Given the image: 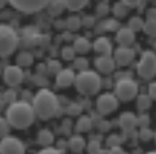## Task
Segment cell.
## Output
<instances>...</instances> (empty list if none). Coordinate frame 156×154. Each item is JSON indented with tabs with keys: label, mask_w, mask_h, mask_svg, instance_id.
<instances>
[{
	"label": "cell",
	"mask_w": 156,
	"mask_h": 154,
	"mask_svg": "<svg viewBox=\"0 0 156 154\" xmlns=\"http://www.w3.org/2000/svg\"><path fill=\"white\" fill-rule=\"evenodd\" d=\"M6 119L12 128L25 130L32 125V122L35 119V111H34L32 105L25 101L12 102V104H9V107L6 110Z\"/></svg>",
	"instance_id": "1"
},
{
	"label": "cell",
	"mask_w": 156,
	"mask_h": 154,
	"mask_svg": "<svg viewBox=\"0 0 156 154\" xmlns=\"http://www.w3.org/2000/svg\"><path fill=\"white\" fill-rule=\"evenodd\" d=\"M75 78H76V75L72 69H61L55 76V83H57L58 87L66 89V87L75 84Z\"/></svg>",
	"instance_id": "12"
},
{
	"label": "cell",
	"mask_w": 156,
	"mask_h": 154,
	"mask_svg": "<svg viewBox=\"0 0 156 154\" xmlns=\"http://www.w3.org/2000/svg\"><path fill=\"white\" fill-rule=\"evenodd\" d=\"M144 25H145V22L141 19V17H132L130 20H129V28L136 34L138 31H144Z\"/></svg>",
	"instance_id": "24"
},
{
	"label": "cell",
	"mask_w": 156,
	"mask_h": 154,
	"mask_svg": "<svg viewBox=\"0 0 156 154\" xmlns=\"http://www.w3.org/2000/svg\"><path fill=\"white\" fill-rule=\"evenodd\" d=\"M63 3L69 11H80L89 3V0H63Z\"/></svg>",
	"instance_id": "19"
},
{
	"label": "cell",
	"mask_w": 156,
	"mask_h": 154,
	"mask_svg": "<svg viewBox=\"0 0 156 154\" xmlns=\"http://www.w3.org/2000/svg\"><path fill=\"white\" fill-rule=\"evenodd\" d=\"M109 154H124V152L121 151V148H119V146H115V148H110Z\"/></svg>",
	"instance_id": "44"
},
{
	"label": "cell",
	"mask_w": 156,
	"mask_h": 154,
	"mask_svg": "<svg viewBox=\"0 0 156 154\" xmlns=\"http://www.w3.org/2000/svg\"><path fill=\"white\" fill-rule=\"evenodd\" d=\"M138 75L144 80H151L156 76V53L153 50H145L141 53L138 63Z\"/></svg>",
	"instance_id": "5"
},
{
	"label": "cell",
	"mask_w": 156,
	"mask_h": 154,
	"mask_svg": "<svg viewBox=\"0 0 156 154\" xmlns=\"http://www.w3.org/2000/svg\"><path fill=\"white\" fill-rule=\"evenodd\" d=\"M73 49L76 53H80V55H84L87 53L90 49H92V43L86 38V37H76L73 40Z\"/></svg>",
	"instance_id": "17"
},
{
	"label": "cell",
	"mask_w": 156,
	"mask_h": 154,
	"mask_svg": "<svg viewBox=\"0 0 156 154\" xmlns=\"http://www.w3.org/2000/svg\"><path fill=\"white\" fill-rule=\"evenodd\" d=\"M121 26H119V22L116 19H109L106 22H103V29L104 31H118Z\"/></svg>",
	"instance_id": "29"
},
{
	"label": "cell",
	"mask_w": 156,
	"mask_h": 154,
	"mask_svg": "<svg viewBox=\"0 0 156 154\" xmlns=\"http://www.w3.org/2000/svg\"><path fill=\"white\" fill-rule=\"evenodd\" d=\"M119 125L124 131H133V128L138 125V118L132 111H126L119 116Z\"/></svg>",
	"instance_id": "16"
},
{
	"label": "cell",
	"mask_w": 156,
	"mask_h": 154,
	"mask_svg": "<svg viewBox=\"0 0 156 154\" xmlns=\"http://www.w3.org/2000/svg\"><path fill=\"white\" fill-rule=\"evenodd\" d=\"M6 3H8V0H0V9H2Z\"/></svg>",
	"instance_id": "45"
},
{
	"label": "cell",
	"mask_w": 156,
	"mask_h": 154,
	"mask_svg": "<svg viewBox=\"0 0 156 154\" xmlns=\"http://www.w3.org/2000/svg\"><path fill=\"white\" fill-rule=\"evenodd\" d=\"M135 58V50L132 47H116L115 52H113V60L116 63V66H129Z\"/></svg>",
	"instance_id": "11"
},
{
	"label": "cell",
	"mask_w": 156,
	"mask_h": 154,
	"mask_svg": "<svg viewBox=\"0 0 156 154\" xmlns=\"http://www.w3.org/2000/svg\"><path fill=\"white\" fill-rule=\"evenodd\" d=\"M9 130H11V125H9L8 119L0 116V139L8 137L9 136Z\"/></svg>",
	"instance_id": "26"
},
{
	"label": "cell",
	"mask_w": 156,
	"mask_h": 154,
	"mask_svg": "<svg viewBox=\"0 0 156 154\" xmlns=\"http://www.w3.org/2000/svg\"><path fill=\"white\" fill-rule=\"evenodd\" d=\"M144 31L148 35H156V20H147L144 25Z\"/></svg>",
	"instance_id": "31"
},
{
	"label": "cell",
	"mask_w": 156,
	"mask_h": 154,
	"mask_svg": "<svg viewBox=\"0 0 156 154\" xmlns=\"http://www.w3.org/2000/svg\"><path fill=\"white\" fill-rule=\"evenodd\" d=\"M148 96H150L153 101H156V81H153V83L148 86Z\"/></svg>",
	"instance_id": "39"
},
{
	"label": "cell",
	"mask_w": 156,
	"mask_h": 154,
	"mask_svg": "<svg viewBox=\"0 0 156 154\" xmlns=\"http://www.w3.org/2000/svg\"><path fill=\"white\" fill-rule=\"evenodd\" d=\"M38 154H61V151H60V149H55V148H51V146H48V148L41 149Z\"/></svg>",
	"instance_id": "40"
},
{
	"label": "cell",
	"mask_w": 156,
	"mask_h": 154,
	"mask_svg": "<svg viewBox=\"0 0 156 154\" xmlns=\"http://www.w3.org/2000/svg\"><path fill=\"white\" fill-rule=\"evenodd\" d=\"M116 41L121 47H130L135 43V32L127 26V28H119L116 31Z\"/></svg>",
	"instance_id": "13"
},
{
	"label": "cell",
	"mask_w": 156,
	"mask_h": 154,
	"mask_svg": "<svg viewBox=\"0 0 156 154\" xmlns=\"http://www.w3.org/2000/svg\"><path fill=\"white\" fill-rule=\"evenodd\" d=\"M23 70L19 66H6L3 69V80L9 87H16L23 81Z\"/></svg>",
	"instance_id": "10"
},
{
	"label": "cell",
	"mask_w": 156,
	"mask_h": 154,
	"mask_svg": "<svg viewBox=\"0 0 156 154\" xmlns=\"http://www.w3.org/2000/svg\"><path fill=\"white\" fill-rule=\"evenodd\" d=\"M92 49L100 55V56H104V55H112V43L107 37H98L94 43H92Z\"/></svg>",
	"instance_id": "14"
},
{
	"label": "cell",
	"mask_w": 156,
	"mask_h": 154,
	"mask_svg": "<svg viewBox=\"0 0 156 154\" xmlns=\"http://www.w3.org/2000/svg\"><path fill=\"white\" fill-rule=\"evenodd\" d=\"M69 148L73 151V152H81L84 148H86V140L81 137V136H72L69 139Z\"/></svg>",
	"instance_id": "18"
},
{
	"label": "cell",
	"mask_w": 156,
	"mask_h": 154,
	"mask_svg": "<svg viewBox=\"0 0 156 154\" xmlns=\"http://www.w3.org/2000/svg\"><path fill=\"white\" fill-rule=\"evenodd\" d=\"M119 99L116 98V95L113 93H103L98 96L97 99V110L101 115H110L118 108Z\"/></svg>",
	"instance_id": "8"
},
{
	"label": "cell",
	"mask_w": 156,
	"mask_h": 154,
	"mask_svg": "<svg viewBox=\"0 0 156 154\" xmlns=\"http://www.w3.org/2000/svg\"><path fill=\"white\" fill-rule=\"evenodd\" d=\"M113 14H115L116 17H124V15L127 14V6H126V5H122L121 2H119V3H116V5L113 6Z\"/></svg>",
	"instance_id": "32"
},
{
	"label": "cell",
	"mask_w": 156,
	"mask_h": 154,
	"mask_svg": "<svg viewBox=\"0 0 156 154\" xmlns=\"http://www.w3.org/2000/svg\"><path fill=\"white\" fill-rule=\"evenodd\" d=\"M141 2L142 0H121V3L126 5L127 8H136V6L141 5Z\"/></svg>",
	"instance_id": "37"
},
{
	"label": "cell",
	"mask_w": 156,
	"mask_h": 154,
	"mask_svg": "<svg viewBox=\"0 0 156 154\" xmlns=\"http://www.w3.org/2000/svg\"><path fill=\"white\" fill-rule=\"evenodd\" d=\"M37 140H38V143L40 145H44L46 148L54 142V134L49 131V130H41L40 133H38V136H37Z\"/></svg>",
	"instance_id": "21"
},
{
	"label": "cell",
	"mask_w": 156,
	"mask_h": 154,
	"mask_svg": "<svg viewBox=\"0 0 156 154\" xmlns=\"http://www.w3.org/2000/svg\"><path fill=\"white\" fill-rule=\"evenodd\" d=\"M32 60H34V56L29 53V52H22V53H19L17 55V64H19V67L20 66H31L32 64Z\"/></svg>",
	"instance_id": "25"
},
{
	"label": "cell",
	"mask_w": 156,
	"mask_h": 154,
	"mask_svg": "<svg viewBox=\"0 0 156 154\" xmlns=\"http://www.w3.org/2000/svg\"><path fill=\"white\" fill-rule=\"evenodd\" d=\"M154 142H156V134H154Z\"/></svg>",
	"instance_id": "47"
},
{
	"label": "cell",
	"mask_w": 156,
	"mask_h": 154,
	"mask_svg": "<svg viewBox=\"0 0 156 154\" xmlns=\"http://www.w3.org/2000/svg\"><path fill=\"white\" fill-rule=\"evenodd\" d=\"M64 3H63V0H51L49 5H48V9H49V14L52 15H60L64 9Z\"/></svg>",
	"instance_id": "23"
},
{
	"label": "cell",
	"mask_w": 156,
	"mask_h": 154,
	"mask_svg": "<svg viewBox=\"0 0 156 154\" xmlns=\"http://www.w3.org/2000/svg\"><path fill=\"white\" fill-rule=\"evenodd\" d=\"M20 43V38L14 28L8 25H0V56H9L14 53Z\"/></svg>",
	"instance_id": "4"
},
{
	"label": "cell",
	"mask_w": 156,
	"mask_h": 154,
	"mask_svg": "<svg viewBox=\"0 0 156 154\" xmlns=\"http://www.w3.org/2000/svg\"><path fill=\"white\" fill-rule=\"evenodd\" d=\"M154 47H156V43H154Z\"/></svg>",
	"instance_id": "48"
},
{
	"label": "cell",
	"mask_w": 156,
	"mask_h": 154,
	"mask_svg": "<svg viewBox=\"0 0 156 154\" xmlns=\"http://www.w3.org/2000/svg\"><path fill=\"white\" fill-rule=\"evenodd\" d=\"M107 145H109L110 148L119 146V145H121V137H119V136H115V134L109 136V137H107Z\"/></svg>",
	"instance_id": "33"
},
{
	"label": "cell",
	"mask_w": 156,
	"mask_h": 154,
	"mask_svg": "<svg viewBox=\"0 0 156 154\" xmlns=\"http://www.w3.org/2000/svg\"><path fill=\"white\" fill-rule=\"evenodd\" d=\"M69 108H70V110H69V113H70V115H78V113L81 111V107L78 105V104H72Z\"/></svg>",
	"instance_id": "41"
},
{
	"label": "cell",
	"mask_w": 156,
	"mask_h": 154,
	"mask_svg": "<svg viewBox=\"0 0 156 154\" xmlns=\"http://www.w3.org/2000/svg\"><path fill=\"white\" fill-rule=\"evenodd\" d=\"M0 154H25V145L17 137H3L0 139Z\"/></svg>",
	"instance_id": "9"
},
{
	"label": "cell",
	"mask_w": 156,
	"mask_h": 154,
	"mask_svg": "<svg viewBox=\"0 0 156 154\" xmlns=\"http://www.w3.org/2000/svg\"><path fill=\"white\" fill-rule=\"evenodd\" d=\"M147 154H156V151H150V152H147Z\"/></svg>",
	"instance_id": "46"
},
{
	"label": "cell",
	"mask_w": 156,
	"mask_h": 154,
	"mask_svg": "<svg viewBox=\"0 0 156 154\" xmlns=\"http://www.w3.org/2000/svg\"><path fill=\"white\" fill-rule=\"evenodd\" d=\"M87 148H89V151H90V154H98L101 149H100V143H97V142H90V143H87Z\"/></svg>",
	"instance_id": "38"
},
{
	"label": "cell",
	"mask_w": 156,
	"mask_h": 154,
	"mask_svg": "<svg viewBox=\"0 0 156 154\" xmlns=\"http://www.w3.org/2000/svg\"><path fill=\"white\" fill-rule=\"evenodd\" d=\"M116 63L113 60L112 55H104V56H98L95 60V67L98 69V72L101 73H112L115 69Z\"/></svg>",
	"instance_id": "15"
},
{
	"label": "cell",
	"mask_w": 156,
	"mask_h": 154,
	"mask_svg": "<svg viewBox=\"0 0 156 154\" xmlns=\"http://www.w3.org/2000/svg\"><path fill=\"white\" fill-rule=\"evenodd\" d=\"M49 2L51 0H8V3L14 9H17V11L23 12V14L38 12V11L48 8Z\"/></svg>",
	"instance_id": "7"
},
{
	"label": "cell",
	"mask_w": 156,
	"mask_h": 154,
	"mask_svg": "<svg viewBox=\"0 0 156 154\" xmlns=\"http://www.w3.org/2000/svg\"><path fill=\"white\" fill-rule=\"evenodd\" d=\"M138 136H139V139L141 140H144V142H148L150 139H153L154 136H153V131L147 127V128H141L139 130V133H138Z\"/></svg>",
	"instance_id": "30"
},
{
	"label": "cell",
	"mask_w": 156,
	"mask_h": 154,
	"mask_svg": "<svg viewBox=\"0 0 156 154\" xmlns=\"http://www.w3.org/2000/svg\"><path fill=\"white\" fill-rule=\"evenodd\" d=\"M66 26L69 31H76V29H80L81 26V19L80 17H76V15H72L66 20Z\"/></svg>",
	"instance_id": "27"
},
{
	"label": "cell",
	"mask_w": 156,
	"mask_h": 154,
	"mask_svg": "<svg viewBox=\"0 0 156 154\" xmlns=\"http://www.w3.org/2000/svg\"><path fill=\"white\" fill-rule=\"evenodd\" d=\"M48 69H49V73H58V72L61 70V67H60V63H58V61H51V63H49V66H48Z\"/></svg>",
	"instance_id": "35"
},
{
	"label": "cell",
	"mask_w": 156,
	"mask_h": 154,
	"mask_svg": "<svg viewBox=\"0 0 156 154\" xmlns=\"http://www.w3.org/2000/svg\"><path fill=\"white\" fill-rule=\"evenodd\" d=\"M101 78L100 75L94 70H83L76 75L75 78V89L78 93L81 95H86V96H90V95H95L100 92L101 89Z\"/></svg>",
	"instance_id": "3"
},
{
	"label": "cell",
	"mask_w": 156,
	"mask_h": 154,
	"mask_svg": "<svg viewBox=\"0 0 156 154\" xmlns=\"http://www.w3.org/2000/svg\"><path fill=\"white\" fill-rule=\"evenodd\" d=\"M147 20H156V8L147 11Z\"/></svg>",
	"instance_id": "43"
},
{
	"label": "cell",
	"mask_w": 156,
	"mask_h": 154,
	"mask_svg": "<svg viewBox=\"0 0 156 154\" xmlns=\"http://www.w3.org/2000/svg\"><path fill=\"white\" fill-rule=\"evenodd\" d=\"M92 128V119L89 116H80V119L76 121V131L84 133Z\"/></svg>",
	"instance_id": "22"
},
{
	"label": "cell",
	"mask_w": 156,
	"mask_h": 154,
	"mask_svg": "<svg viewBox=\"0 0 156 154\" xmlns=\"http://www.w3.org/2000/svg\"><path fill=\"white\" fill-rule=\"evenodd\" d=\"M75 49H73V46H64L63 49H61V56H63V60H66V61H73L75 60Z\"/></svg>",
	"instance_id": "28"
},
{
	"label": "cell",
	"mask_w": 156,
	"mask_h": 154,
	"mask_svg": "<svg viewBox=\"0 0 156 154\" xmlns=\"http://www.w3.org/2000/svg\"><path fill=\"white\" fill-rule=\"evenodd\" d=\"M115 95L121 101H132L135 96H138V84L132 78H121L116 81L115 86Z\"/></svg>",
	"instance_id": "6"
},
{
	"label": "cell",
	"mask_w": 156,
	"mask_h": 154,
	"mask_svg": "<svg viewBox=\"0 0 156 154\" xmlns=\"http://www.w3.org/2000/svg\"><path fill=\"white\" fill-rule=\"evenodd\" d=\"M138 124L141 125V128H147L148 124H150V118H148L147 115H141V116L138 118Z\"/></svg>",
	"instance_id": "36"
},
{
	"label": "cell",
	"mask_w": 156,
	"mask_h": 154,
	"mask_svg": "<svg viewBox=\"0 0 156 154\" xmlns=\"http://www.w3.org/2000/svg\"><path fill=\"white\" fill-rule=\"evenodd\" d=\"M73 61H75V67L80 72L87 70V60H84V58H75Z\"/></svg>",
	"instance_id": "34"
},
{
	"label": "cell",
	"mask_w": 156,
	"mask_h": 154,
	"mask_svg": "<svg viewBox=\"0 0 156 154\" xmlns=\"http://www.w3.org/2000/svg\"><path fill=\"white\" fill-rule=\"evenodd\" d=\"M32 108L35 111V116H38L40 119H51L58 111V98L51 90L41 89L34 96Z\"/></svg>",
	"instance_id": "2"
},
{
	"label": "cell",
	"mask_w": 156,
	"mask_h": 154,
	"mask_svg": "<svg viewBox=\"0 0 156 154\" xmlns=\"http://www.w3.org/2000/svg\"><path fill=\"white\" fill-rule=\"evenodd\" d=\"M151 98L148 96V95H145V93H142V95H138V98H136V105H138V108L141 110V111H145V110H148L150 107H151Z\"/></svg>",
	"instance_id": "20"
},
{
	"label": "cell",
	"mask_w": 156,
	"mask_h": 154,
	"mask_svg": "<svg viewBox=\"0 0 156 154\" xmlns=\"http://www.w3.org/2000/svg\"><path fill=\"white\" fill-rule=\"evenodd\" d=\"M97 11H98V14H101V15H104V14H107V11H109V6H107L106 3H101V5H98V8H97Z\"/></svg>",
	"instance_id": "42"
}]
</instances>
